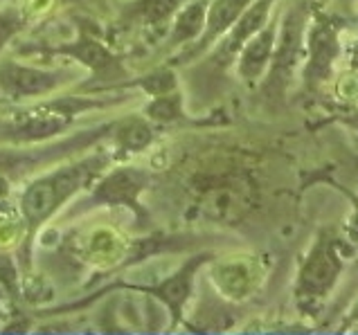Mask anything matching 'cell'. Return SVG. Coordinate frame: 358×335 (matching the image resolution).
Listing matches in <instances>:
<instances>
[{
  "label": "cell",
  "mask_w": 358,
  "mask_h": 335,
  "mask_svg": "<svg viewBox=\"0 0 358 335\" xmlns=\"http://www.w3.org/2000/svg\"><path fill=\"white\" fill-rule=\"evenodd\" d=\"M108 165V156L95 151L77 162H70L66 167H57L48 174L38 176L25 187L20 194V214L27 225L29 239L43 225L48 218H52L66 202L86 189Z\"/></svg>",
  "instance_id": "cell-1"
},
{
  "label": "cell",
  "mask_w": 358,
  "mask_h": 335,
  "mask_svg": "<svg viewBox=\"0 0 358 335\" xmlns=\"http://www.w3.org/2000/svg\"><path fill=\"white\" fill-rule=\"evenodd\" d=\"M117 97H57L0 121V144H34L57 137L88 110L113 106Z\"/></svg>",
  "instance_id": "cell-2"
},
{
  "label": "cell",
  "mask_w": 358,
  "mask_h": 335,
  "mask_svg": "<svg viewBox=\"0 0 358 335\" xmlns=\"http://www.w3.org/2000/svg\"><path fill=\"white\" fill-rule=\"evenodd\" d=\"M257 200V187L248 171L228 169L201 180L196 189V209L208 221L234 225L250 214Z\"/></svg>",
  "instance_id": "cell-3"
},
{
  "label": "cell",
  "mask_w": 358,
  "mask_h": 335,
  "mask_svg": "<svg viewBox=\"0 0 358 335\" xmlns=\"http://www.w3.org/2000/svg\"><path fill=\"white\" fill-rule=\"evenodd\" d=\"M304 36H306V14L304 9H293L291 14H286L282 27L278 29V40H275V50L262 88L266 99H278L284 95V90L293 77V70L300 61Z\"/></svg>",
  "instance_id": "cell-4"
},
{
  "label": "cell",
  "mask_w": 358,
  "mask_h": 335,
  "mask_svg": "<svg viewBox=\"0 0 358 335\" xmlns=\"http://www.w3.org/2000/svg\"><path fill=\"white\" fill-rule=\"evenodd\" d=\"M341 272H343V259L338 255V243H336V239L329 232H322L320 239L309 250V255H306V261L302 263L295 295H298L300 302L306 304L327 297V292L338 281Z\"/></svg>",
  "instance_id": "cell-5"
},
{
  "label": "cell",
  "mask_w": 358,
  "mask_h": 335,
  "mask_svg": "<svg viewBox=\"0 0 358 335\" xmlns=\"http://www.w3.org/2000/svg\"><path fill=\"white\" fill-rule=\"evenodd\" d=\"M75 75L70 70H48L25 66L16 59H0V97L12 101L50 95L70 84Z\"/></svg>",
  "instance_id": "cell-6"
},
{
  "label": "cell",
  "mask_w": 358,
  "mask_h": 335,
  "mask_svg": "<svg viewBox=\"0 0 358 335\" xmlns=\"http://www.w3.org/2000/svg\"><path fill=\"white\" fill-rule=\"evenodd\" d=\"M50 52L55 54H64L79 61L81 66H86L90 70V79L86 88L90 90H101L106 86H122L124 81L129 79V73L122 59L117 54H113L110 50L99 43L97 38L88 36V34H81L79 38L70 40L66 45H57L52 47Z\"/></svg>",
  "instance_id": "cell-7"
},
{
  "label": "cell",
  "mask_w": 358,
  "mask_h": 335,
  "mask_svg": "<svg viewBox=\"0 0 358 335\" xmlns=\"http://www.w3.org/2000/svg\"><path fill=\"white\" fill-rule=\"evenodd\" d=\"M110 131H113V121H106L101 126L86 128L81 133L70 135L66 142H57V144H48L32 151H0V176L12 174V171H25L43 165V162H55L66 156H73L77 151H84L97 144L99 140L110 137Z\"/></svg>",
  "instance_id": "cell-8"
},
{
  "label": "cell",
  "mask_w": 358,
  "mask_h": 335,
  "mask_svg": "<svg viewBox=\"0 0 358 335\" xmlns=\"http://www.w3.org/2000/svg\"><path fill=\"white\" fill-rule=\"evenodd\" d=\"M304 52H306V66H304V84L306 88L322 86L331 75V68L341 52L338 45V23L329 18H318L311 25L309 34L304 36Z\"/></svg>",
  "instance_id": "cell-9"
},
{
  "label": "cell",
  "mask_w": 358,
  "mask_h": 335,
  "mask_svg": "<svg viewBox=\"0 0 358 335\" xmlns=\"http://www.w3.org/2000/svg\"><path fill=\"white\" fill-rule=\"evenodd\" d=\"M149 182H151V174L145 169L117 167L101 178V182L93 189V194L88 196L86 202H81V205H86V207L127 205L136 211V214L145 216V211H142L138 202V196L149 187Z\"/></svg>",
  "instance_id": "cell-10"
},
{
  "label": "cell",
  "mask_w": 358,
  "mask_h": 335,
  "mask_svg": "<svg viewBox=\"0 0 358 335\" xmlns=\"http://www.w3.org/2000/svg\"><path fill=\"white\" fill-rule=\"evenodd\" d=\"M273 5H275V0H252V3L243 9V14L234 20V25L223 34L226 38L221 40V45L217 47V52H214V64L219 68L230 66L232 61L237 59L245 40L257 34L259 29L268 23Z\"/></svg>",
  "instance_id": "cell-11"
},
{
  "label": "cell",
  "mask_w": 358,
  "mask_h": 335,
  "mask_svg": "<svg viewBox=\"0 0 358 335\" xmlns=\"http://www.w3.org/2000/svg\"><path fill=\"white\" fill-rule=\"evenodd\" d=\"M210 259V255H196L187 259L182 266L173 272L171 277L162 279L158 286L149 288V292H153L165 306L169 308L173 324H178V320L182 318V311H185V304L192 297V288H194V277H196L199 268Z\"/></svg>",
  "instance_id": "cell-12"
},
{
  "label": "cell",
  "mask_w": 358,
  "mask_h": 335,
  "mask_svg": "<svg viewBox=\"0 0 358 335\" xmlns=\"http://www.w3.org/2000/svg\"><path fill=\"white\" fill-rule=\"evenodd\" d=\"M250 3L252 0H212L208 7L206 29H203V34L185 50L182 59H187V61L196 59L199 54L206 52L208 47H212L234 25V20L243 14V9Z\"/></svg>",
  "instance_id": "cell-13"
},
{
  "label": "cell",
  "mask_w": 358,
  "mask_h": 335,
  "mask_svg": "<svg viewBox=\"0 0 358 335\" xmlns=\"http://www.w3.org/2000/svg\"><path fill=\"white\" fill-rule=\"evenodd\" d=\"M275 40H278V25L275 23H266L257 34L250 36L239 50V64H237V73L243 81L255 84L259 81L266 70H268L273 50H275Z\"/></svg>",
  "instance_id": "cell-14"
},
{
  "label": "cell",
  "mask_w": 358,
  "mask_h": 335,
  "mask_svg": "<svg viewBox=\"0 0 358 335\" xmlns=\"http://www.w3.org/2000/svg\"><path fill=\"white\" fill-rule=\"evenodd\" d=\"M208 7L210 0H194L187 7H182L176 16L171 18V29L167 45L169 47H180L194 43L206 29V18H208Z\"/></svg>",
  "instance_id": "cell-15"
},
{
  "label": "cell",
  "mask_w": 358,
  "mask_h": 335,
  "mask_svg": "<svg viewBox=\"0 0 358 335\" xmlns=\"http://www.w3.org/2000/svg\"><path fill=\"white\" fill-rule=\"evenodd\" d=\"M110 137H115V144L122 154H140L151 144L156 133H153L147 117L133 115L117 119L113 124V131H110Z\"/></svg>",
  "instance_id": "cell-16"
},
{
  "label": "cell",
  "mask_w": 358,
  "mask_h": 335,
  "mask_svg": "<svg viewBox=\"0 0 358 335\" xmlns=\"http://www.w3.org/2000/svg\"><path fill=\"white\" fill-rule=\"evenodd\" d=\"M178 5L180 0H138L136 5H131L129 18L145 29H165L176 16Z\"/></svg>",
  "instance_id": "cell-17"
},
{
  "label": "cell",
  "mask_w": 358,
  "mask_h": 335,
  "mask_svg": "<svg viewBox=\"0 0 358 335\" xmlns=\"http://www.w3.org/2000/svg\"><path fill=\"white\" fill-rule=\"evenodd\" d=\"M145 117L149 121H156V124H171V121L187 119L180 93L171 90V93L151 97V101L145 106Z\"/></svg>",
  "instance_id": "cell-18"
},
{
  "label": "cell",
  "mask_w": 358,
  "mask_h": 335,
  "mask_svg": "<svg viewBox=\"0 0 358 335\" xmlns=\"http://www.w3.org/2000/svg\"><path fill=\"white\" fill-rule=\"evenodd\" d=\"M120 88H140L142 93H147L149 97H156V95H165V93H171V90H176L178 79L173 70H156V73L145 75L140 79H127Z\"/></svg>",
  "instance_id": "cell-19"
},
{
  "label": "cell",
  "mask_w": 358,
  "mask_h": 335,
  "mask_svg": "<svg viewBox=\"0 0 358 335\" xmlns=\"http://www.w3.org/2000/svg\"><path fill=\"white\" fill-rule=\"evenodd\" d=\"M25 27L23 12L18 7H3L0 9V52L12 40L20 29Z\"/></svg>",
  "instance_id": "cell-20"
}]
</instances>
